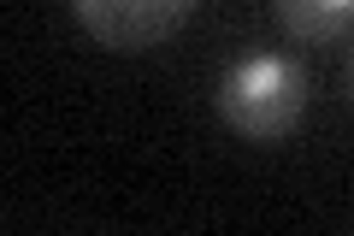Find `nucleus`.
Here are the masks:
<instances>
[{
    "label": "nucleus",
    "mask_w": 354,
    "mask_h": 236,
    "mask_svg": "<svg viewBox=\"0 0 354 236\" xmlns=\"http://www.w3.org/2000/svg\"><path fill=\"white\" fill-rule=\"evenodd\" d=\"M348 95H354V53H348Z\"/></svg>",
    "instance_id": "4"
},
{
    "label": "nucleus",
    "mask_w": 354,
    "mask_h": 236,
    "mask_svg": "<svg viewBox=\"0 0 354 236\" xmlns=\"http://www.w3.org/2000/svg\"><path fill=\"white\" fill-rule=\"evenodd\" d=\"M278 24L290 30L295 42L319 48V42H337L354 30V0H272Z\"/></svg>",
    "instance_id": "3"
},
{
    "label": "nucleus",
    "mask_w": 354,
    "mask_h": 236,
    "mask_svg": "<svg viewBox=\"0 0 354 236\" xmlns=\"http://www.w3.org/2000/svg\"><path fill=\"white\" fill-rule=\"evenodd\" d=\"M77 24L113 53H148L183 30L195 0H71Z\"/></svg>",
    "instance_id": "2"
},
{
    "label": "nucleus",
    "mask_w": 354,
    "mask_h": 236,
    "mask_svg": "<svg viewBox=\"0 0 354 236\" xmlns=\"http://www.w3.org/2000/svg\"><path fill=\"white\" fill-rule=\"evenodd\" d=\"M307 100H313V77L295 53H248L213 89L225 130H236L242 142H283L307 118Z\"/></svg>",
    "instance_id": "1"
}]
</instances>
